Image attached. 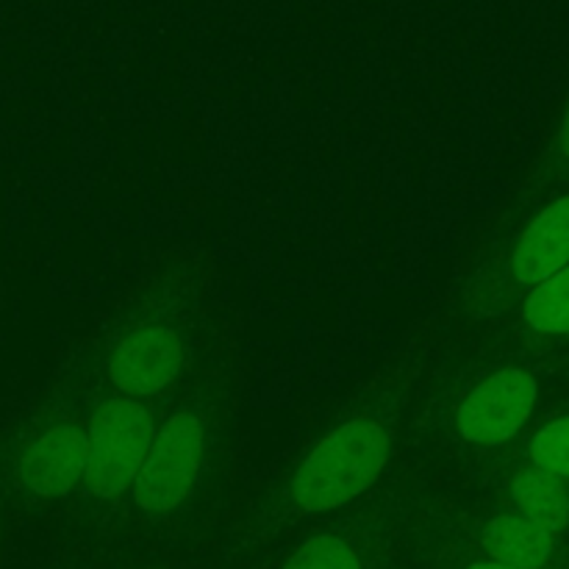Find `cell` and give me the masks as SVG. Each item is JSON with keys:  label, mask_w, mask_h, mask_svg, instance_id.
<instances>
[{"label": "cell", "mask_w": 569, "mask_h": 569, "mask_svg": "<svg viewBox=\"0 0 569 569\" xmlns=\"http://www.w3.org/2000/svg\"><path fill=\"white\" fill-rule=\"evenodd\" d=\"M569 264V198L550 203L522 233L515 250V276L520 283H542Z\"/></svg>", "instance_id": "52a82bcc"}, {"label": "cell", "mask_w": 569, "mask_h": 569, "mask_svg": "<svg viewBox=\"0 0 569 569\" xmlns=\"http://www.w3.org/2000/svg\"><path fill=\"white\" fill-rule=\"evenodd\" d=\"M283 569H361V561L345 539L315 537L287 561Z\"/></svg>", "instance_id": "8fae6325"}, {"label": "cell", "mask_w": 569, "mask_h": 569, "mask_svg": "<svg viewBox=\"0 0 569 569\" xmlns=\"http://www.w3.org/2000/svg\"><path fill=\"white\" fill-rule=\"evenodd\" d=\"M467 569H511V567H503V565H472Z\"/></svg>", "instance_id": "5bb4252c"}, {"label": "cell", "mask_w": 569, "mask_h": 569, "mask_svg": "<svg viewBox=\"0 0 569 569\" xmlns=\"http://www.w3.org/2000/svg\"><path fill=\"white\" fill-rule=\"evenodd\" d=\"M559 150H561V153H565L567 159H569V109H567V114H565V122H561V133H559Z\"/></svg>", "instance_id": "4fadbf2b"}, {"label": "cell", "mask_w": 569, "mask_h": 569, "mask_svg": "<svg viewBox=\"0 0 569 569\" xmlns=\"http://www.w3.org/2000/svg\"><path fill=\"white\" fill-rule=\"evenodd\" d=\"M183 361L181 339L164 326H144L122 337L111 356L109 376L131 398L156 395L178 376Z\"/></svg>", "instance_id": "5b68a950"}, {"label": "cell", "mask_w": 569, "mask_h": 569, "mask_svg": "<svg viewBox=\"0 0 569 569\" xmlns=\"http://www.w3.org/2000/svg\"><path fill=\"white\" fill-rule=\"evenodd\" d=\"M537 392L539 387L531 372L517 367L483 378L459 406L456 415L459 433L470 445H483V448L509 442L531 417Z\"/></svg>", "instance_id": "277c9868"}, {"label": "cell", "mask_w": 569, "mask_h": 569, "mask_svg": "<svg viewBox=\"0 0 569 569\" xmlns=\"http://www.w3.org/2000/svg\"><path fill=\"white\" fill-rule=\"evenodd\" d=\"M531 461L539 470L569 478V417L548 422L531 442Z\"/></svg>", "instance_id": "7c38bea8"}, {"label": "cell", "mask_w": 569, "mask_h": 569, "mask_svg": "<svg viewBox=\"0 0 569 569\" xmlns=\"http://www.w3.org/2000/svg\"><path fill=\"white\" fill-rule=\"evenodd\" d=\"M389 459V433L381 422L356 420L328 433L295 472L292 503L303 511H331L376 483Z\"/></svg>", "instance_id": "6da1fadb"}, {"label": "cell", "mask_w": 569, "mask_h": 569, "mask_svg": "<svg viewBox=\"0 0 569 569\" xmlns=\"http://www.w3.org/2000/svg\"><path fill=\"white\" fill-rule=\"evenodd\" d=\"M526 320L539 333H569V264L537 283L526 303Z\"/></svg>", "instance_id": "30bf717a"}, {"label": "cell", "mask_w": 569, "mask_h": 569, "mask_svg": "<svg viewBox=\"0 0 569 569\" xmlns=\"http://www.w3.org/2000/svg\"><path fill=\"white\" fill-rule=\"evenodd\" d=\"M206 431L192 411L172 417L150 442L148 456L133 478V503L150 515H167L178 509L194 487L203 465Z\"/></svg>", "instance_id": "3957f363"}, {"label": "cell", "mask_w": 569, "mask_h": 569, "mask_svg": "<svg viewBox=\"0 0 569 569\" xmlns=\"http://www.w3.org/2000/svg\"><path fill=\"white\" fill-rule=\"evenodd\" d=\"M483 545L495 565L511 569H539L553 553V533L526 515H500L483 531Z\"/></svg>", "instance_id": "ba28073f"}, {"label": "cell", "mask_w": 569, "mask_h": 569, "mask_svg": "<svg viewBox=\"0 0 569 569\" xmlns=\"http://www.w3.org/2000/svg\"><path fill=\"white\" fill-rule=\"evenodd\" d=\"M87 470V433L76 426H59L44 431L28 445L22 456V481L42 498L67 495Z\"/></svg>", "instance_id": "8992f818"}, {"label": "cell", "mask_w": 569, "mask_h": 569, "mask_svg": "<svg viewBox=\"0 0 569 569\" xmlns=\"http://www.w3.org/2000/svg\"><path fill=\"white\" fill-rule=\"evenodd\" d=\"M153 442L150 411L133 398L106 400L92 417L87 433V481L98 498H117L137 478Z\"/></svg>", "instance_id": "7a4b0ae2"}, {"label": "cell", "mask_w": 569, "mask_h": 569, "mask_svg": "<svg viewBox=\"0 0 569 569\" xmlns=\"http://www.w3.org/2000/svg\"><path fill=\"white\" fill-rule=\"evenodd\" d=\"M511 498L520 515L539 522L545 531L556 533L569 526V489L553 472L539 467L520 470L511 481Z\"/></svg>", "instance_id": "9c48e42d"}]
</instances>
